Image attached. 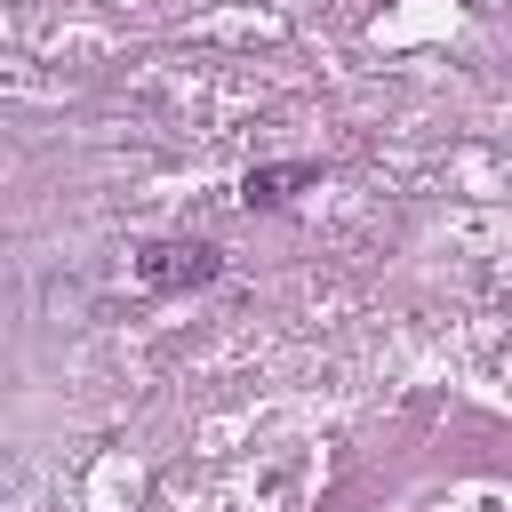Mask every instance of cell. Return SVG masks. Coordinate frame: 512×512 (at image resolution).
Masks as SVG:
<instances>
[{
    "instance_id": "obj_2",
    "label": "cell",
    "mask_w": 512,
    "mask_h": 512,
    "mask_svg": "<svg viewBox=\"0 0 512 512\" xmlns=\"http://www.w3.org/2000/svg\"><path fill=\"white\" fill-rule=\"evenodd\" d=\"M304 184H312V168H304V160H280V168H248L240 200H248V208H280V200H296Z\"/></svg>"
},
{
    "instance_id": "obj_1",
    "label": "cell",
    "mask_w": 512,
    "mask_h": 512,
    "mask_svg": "<svg viewBox=\"0 0 512 512\" xmlns=\"http://www.w3.org/2000/svg\"><path fill=\"white\" fill-rule=\"evenodd\" d=\"M216 248L208 240H152V248H136V280L144 288H200V280H216Z\"/></svg>"
}]
</instances>
